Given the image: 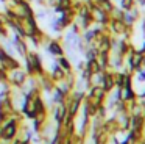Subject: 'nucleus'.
Returning <instances> with one entry per match:
<instances>
[{"instance_id":"7","label":"nucleus","mask_w":145,"mask_h":144,"mask_svg":"<svg viewBox=\"0 0 145 144\" xmlns=\"http://www.w3.org/2000/svg\"><path fill=\"white\" fill-rule=\"evenodd\" d=\"M92 2H94L100 9H103L105 13H108V14H111V13H112V9L116 8L114 0H92Z\"/></svg>"},{"instance_id":"2","label":"nucleus","mask_w":145,"mask_h":144,"mask_svg":"<svg viewBox=\"0 0 145 144\" xmlns=\"http://www.w3.org/2000/svg\"><path fill=\"white\" fill-rule=\"evenodd\" d=\"M27 78H28V74L25 72L24 67H17V69H13V71H8V83L10 86H14V88H22L25 85Z\"/></svg>"},{"instance_id":"4","label":"nucleus","mask_w":145,"mask_h":144,"mask_svg":"<svg viewBox=\"0 0 145 144\" xmlns=\"http://www.w3.org/2000/svg\"><path fill=\"white\" fill-rule=\"evenodd\" d=\"M11 41H13L14 50H16V52H17V55H19L20 58H24V56H25L27 53L30 52V46H28V41H27L25 38H20L19 34L13 33V38H11Z\"/></svg>"},{"instance_id":"1","label":"nucleus","mask_w":145,"mask_h":144,"mask_svg":"<svg viewBox=\"0 0 145 144\" xmlns=\"http://www.w3.org/2000/svg\"><path fill=\"white\" fill-rule=\"evenodd\" d=\"M45 50H47L48 55L55 56H63L66 55V49H64V42H63V36H58V38H48V41L45 42Z\"/></svg>"},{"instance_id":"8","label":"nucleus","mask_w":145,"mask_h":144,"mask_svg":"<svg viewBox=\"0 0 145 144\" xmlns=\"http://www.w3.org/2000/svg\"><path fill=\"white\" fill-rule=\"evenodd\" d=\"M48 75H50V78L55 81V83H58V81L64 80V77H66V72H64L63 69H61L59 66L56 64V63H55L53 67H52V72H50Z\"/></svg>"},{"instance_id":"5","label":"nucleus","mask_w":145,"mask_h":144,"mask_svg":"<svg viewBox=\"0 0 145 144\" xmlns=\"http://www.w3.org/2000/svg\"><path fill=\"white\" fill-rule=\"evenodd\" d=\"M125 28H126V24H125V22L114 20V19H111L109 25H108V31H109L112 36H117V38H120L123 33H125Z\"/></svg>"},{"instance_id":"3","label":"nucleus","mask_w":145,"mask_h":144,"mask_svg":"<svg viewBox=\"0 0 145 144\" xmlns=\"http://www.w3.org/2000/svg\"><path fill=\"white\" fill-rule=\"evenodd\" d=\"M25 56L30 59V63L33 64V69H35V72H36V77H41V75L47 74V72H45V69H44V64H42L41 55H39L36 50H30Z\"/></svg>"},{"instance_id":"15","label":"nucleus","mask_w":145,"mask_h":144,"mask_svg":"<svg viewBox=\"0 0 145 144\" xmlns=\"http://www.w3.org/2000/svg\"><path fill=\"white\" fill-rule=\"evenodd\" d=\"M142 28H145V11H144V16H142Z\"/></svg>"},{"instance_id":"10","label":"nucleus","mask_w":145,"mask_h":144,"mask_svg":"<svg viewBox=\"0 0 145 144\" xmlns=\"http://www.w3.org/2000/svg\"><path fill=\"white\" fill-rule=\"evenodd\" d=\"M125 13L120 6H116V8L112 9V13H111V19H114V20H120V22H125Z\"/></svg>"},{"instance_id":"13","label":"nucleus","mask_w":145,"mask_h":144,"mask_svg":"<svg viewBox=\"0 0 145 144\" xmlns=\"http://www.w3.org/2000/svg\"><path fill=\"white\" fill-rule=\"evenodd\" d=\"M137 50H139V52L142 53V55H145V39H144V44H142V46H140V49H137Z\"/></svg>"},{"instance_id":"11","label":"nucleus","mask_w":145,"mask_h":144,"mask_svg":"<svg viewBox=\"0 0 145 144\" xmlns=\"http://www.w3.org/2000/svg\"><path fill=\"white\" fill-rule=\"evenodd\" d=\"M56 5H59L61 8L66 11V9H69V8H72V5H73V2L72 0H56Z\"/></svg>"},{"instance_id":"14","label":"nucleus","mask_w":145,"mask_h":144,"mask_svg":"<svg viewBox=\"0 0 145 144\" xmlns=\"http://www.w3.org/2000/svg\"><path fill=\"white\" fill-rule=\"evenodd\" d=\"M8 2H11L13 5H19V3H22L24 0H8Z\"/></svg>"},{"instance_id":"9","label":"nucleus","mask_w":145,"mask_h":144,"mask_svg":"<svg viewBox=\"0 0 145 144\" xmlns=\"http://www.w3.org/2000/svg\"><path fill=\"white\" fill-rule=\"evenodd\" d=\"M86 69H88L91 74H98V72L103 71L97 58H94V59H86Z\"/></svg>"},{"instance_id":"16","label":"nucleus","mask_w":145,"mask_h":144,"mask_svg":"<svg viewBox=\"0 0 145 144\" xmlns=\"http://www.w3.org/2000/svg\"><path fill=\"white\" fill-rule=\"evenodd\" d=\"M5 2H7V0H0V3H5Z\"/></svg>"},{"instance_id":"6","label":"nucleus","mask_w":145,"mask_h":144,"mask_svg":"<svg viewBox=\"0 0 145 144\" xmlns=\"http://www.w3.org/2000/svg\"><path fill=\"white\" fill-rule=\"evenodd\" d=\"M55 63H56L58 66H59L61 69H63L64 72H72L73 71V64H72V61H70L69 58H67L66 55H63V56H58V58H55Z\"/></svg>"},{"instance_id":"12","label":"nucleus","mask_w":145,"mask_h":144,"mask_svg":"<svg viewBox=\"0 0 145 144\" xmlns=\"http://www.w3.org/2000/svg\"><path fill=\"white\" fill-rule=\"evenodd\" d=\"M8 80V71H5L2 66H0V83H5Z\"/></svg>"}]
</instances>
